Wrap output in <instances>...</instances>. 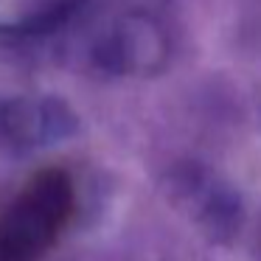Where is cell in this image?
Instances as JSON below:
<instances>
[{
	"label": "cell",
	"instance_id": "1",
	"mask_svg": "<svg viewBox=\"0 0 261 261\" xmlns=\"http://www.w3.org/2000/svg\"><path fill=\"white\" fill-rule=\"evenodd\" d=\"M76 211L73 180L40 169L0 205V261H42Z\"/></svg>",
	"mask_w": 261,
	"mask_h": 261
}]
</instances>
